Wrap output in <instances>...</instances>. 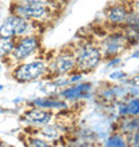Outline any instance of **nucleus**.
<instances>
[{"mask_svg":"<svg viewBox=\"0 0 139 147\" xmlns=\"http://www.w3.org/2000/svg\"><path fill=\"white\" fill-rule=\"evenodd\" d=\"M59 3L35 1V3H13L9 4V13L22 16L35 23H54L59 13Z\"/></svg>","mask_w":139,"mask_h":147,"instance_id":"obj_1","label":"nucleus"},{"mask_svg":"<svg viewBox=\"0 0 139 147\" xmlns=\"http://www.w3.org/2000/svg\"><path fill=\"white\" fill-rule=\"evenodd\" d=\"M72 50L76 60L75 70L84 75L96 70L99 64L103 62L101 50L96 43H94L92 40H83L78 43V46L72 47Z\"/></svg>","mask_w":139,"mask_h":147,"instance_id":"obj_2","label":"nucleus"},{"mask_svg":"<svg viewBox=\"0 0 139 147\" xmlns=\"http://www.w3.org/2000/svg\"><path fill=\"white\" fill-rule=\"evenodd\" d=\"M43 31V24L35 23L18 15H9L0 24V38H20L38 34L40 35Z\"/></svg>","mask_w":139,"mask_h":147,"instance_id":"obj_3","label":"nucleus"},{"mask_svg":"<svg viewBox=\"0 0 139 147\" xmlns=\"http://www.w3.org/2000/svg\"><path fill=\"white\" fill-rule=\"evenodd\" d=\"M40 48H42V35L34 34V35L16 38L15 47L4 63L9 67H13L18 63L28 60L36 52H39Z\"/></svg>","mask_w":139,"mask_h":147,"instance_id":"obj_4","label":"nucleus"},{"mask_svg":"<svg viewBox=\"0 0 139 147\" xmlns=\"http://www.w3.org/2000/svg\"><path fill=\"white\" fill-rule=\"evenodd\" d=\"M96 44L101 50L103 60L115 58V56H122L131 48L123 31H122V28H114L107 35L102 36V39Z\"/></svg>","mask_w":139,"mask_h":147,"instance_id":"obj_5","label":"nucleus"},{"mask_svg":"<svg viewBox=\"0 0 139 147\" xmlns=\"http://www.w3.org/2000/svg\"><path fill=\"white\" fill-rule=\"evenodd\" d=\"M47 60L43 58L35 60H26L12 67L11 78L18 83H32L40 80L47 74Z\"/></svg>","mask_w":139,"mask_h":147,"instance_id":"obj_6","label":"nucleus"},{"mask_svg":"<svg viewBox=\"0 0 139 147\" xmlns=\"http://www.w3.org/2000/svg\"><path fill=\"white\" fill-rule=\"evenodd\" d=\"M76 67V60H75V54H74L72 47H64L47 63V74L43 79H51L55 76H64L70 72L75 71Z\"/></svg>","mask_w":139,"mask_h":147,"instance_id":"obj_7","label":"nucleus"},{"mask_svg":"<svg viewBox=\"0 0 139 147\" xmlns=\"http://www.w3.org/2000/svg\"><path fill=\"white\" fill-rule=\"evenodd\" d=\"M55 114L50 110L39 109V107H28L24 110L20 115V123L24 124L26 128H32V130H38V128L51 123L54 120Z\"/></svg>","mask_w":139,"mask_h":147,"instance_id":"obj_8","label":"nucleus"},{"mask_svg":"<svg viewBox=\"0 0 139 147\" xmlns=\"http://www.w3.org/2000/svg\"><path fill=\"white\" fill-rule=\"evenodd\" d=\"M58 96L67 102L87 100L95 96V88L91 82H79L63 87L58 92Z\"/></svg>","mask_w":139,"mask_h":147,"instance_id":"obj_9","label":"nucleus"},{"mask_svg":"<svg viewBox=\"0 0 139 147\" xmlns=\"http://www.w3.org/2000/svg\"><path fill=\"white\" fill-rule=\"evenodd\" d=\"M134 7L130 3H124V1H114L110 3L107 7L104 8L103 15L106 19V23L114 28H122L124 22L127 19L128 12Z\"/></svg>","mask_w":139,"mask_h":147,"instance_id":"obj_10","label":"nucleus"},{"mask_svg":"<svg viewBox=\"0 0 139 147\" xmlns=\"http://www.w3.org/2000/svg\"><path fill=\"white\" fill-rule=\"evenodd\" d=\"M27 106H30V107L34 106V107H39V109L50 110L52 112H60L67 111L70 109V102L59 98L58 95H47V96L35 98L32 100L27 102Z\"/></svg>","mask_w":139,"mask_h":147,"instance_id":"obj_11","label":"nucleus"},{"mask_svg":"<svg viewBox=\"0 0 139 147\" xmlns=\"http://www.w3.org/2000/svg\"><path fill=\"white\" fill-rule=\"evenodd\" d=\"M114 124H111V130L112 131H118L120 134H128V132L136 131L139 128V119L138 116H119L115 120H112Z\"/></svg>","mask_w":139,"mask_h":147,"instance_id":"obj_12","label":"nucleus"},{"mask_svg":"<svg viewBox=\"0 0 139 147\" xmlns=\"http://www.w3.org/2000/svg\"><path fill=\"white\" fill-rule=\"evenodd\" d=\"M103 146L106 147H127V142L123 134L118 131H112V134H108L106 139H103Z\"/></svg>","mask_w":139,"mask_h":147,"instance_id":"obj_13","label":"nucleus"},{"mask_svg":"<svg viewBox=\"0 0 139 147\" xmlns=\"http://www.w3.org/2000/svg\"><path fill=\"white\" fill-rule=\"evenodd\" d=\"M15 38H0V59L3 63L7 60L9 54L15 47Z\"/></svg>","mask_w":139,"mask_h":147,"instance_id":"obj_14","label":"nucleus"},{"mask_svg":"<svg viewBox=\"0 0 139 147\" xmlns=\"http://www.w3.org/2000/svg\"><path fill=\"white\" fill-rule=\"evenodd\" d=\"M124 103H126L127 115H130V116H138V114H139V99H138V96L130 98V99H127Z\"/></svg>","mask_w":139,"mask_h":147,"instance_id":"obj_15","label":"nucleus"},{"mask_svg":"<svg viewBox=\"0 0 139 147\" xmlns=\"http://www.w3.org/2000/svg\"><path fill=\"white\" fill-rule=\"evenodd\" d=\"M26 144H28V146H34V147H50L52 143H50L47 139H44V138H39L38 134L34 136H30V138H27L26 139Z\"/></svg>","mask_w":139,"mask_h":147,"instance_id":"obj_16","label":"nucleus"},{"mask_svg":"<svg viewBox=\"0 0 139 147\" xmlns=\"http://www.w3.org/2000/svg\"><path fill=\"white\" fill-rule=\"evenodd\" d=\"M126 138V142H127V146L130 147H138L139 144V132L138 130L136 131H132V132H128L124 135Z\"/></svg>","mask_w":139,"mask_h":147,"instance_id":"obj_17","label":"nucleus"},{"mask_svg":"<svg viewBox=\"0 0 139 147\" xmlns=\"http://www.w3.org/2000/svg\"><path fill=\"white\" fill-rule=\"evenodd\" d=\"M122 63H124L122 56H115V58L107 59V60H106V68H107V70H111V68H119Z\"/></svg>","mask_w":139,"mask_h":147,"instance_id":"obj_18","label":"nucleus"},{"mask_svg":"<svg viewBox=\"0 0 139 147\" xmlns=\"http://www.w3.org/2000/svg\"><path fill=\"white\" fill-rule=\"evenodd\" d=\"M128 75L124 71L122 70H115V71H112V72L108 74V80L110 82H120V80H123L124 78H127Z\"/></svg>","mask_w":139,"mask_h":147,"instance_id":"obj_19","label":"nucleus"},{"mask_svg":"<svg viewBox=\"0 0 139 147\" xmlns=\"http://www.w3.org/2000/svg\"><path fill=\"white\" fill-rule=\"evenodd\" d=\"M83 76H84V74L79 72V71H72V72L68 74V83L70 84H75V83H79V82H82V79H83Z\"/></svg>","mask_w":139,"mask_h":147,"instance_id":"obj_20","label":"nucleus"},{"mask_svg":"<svg viewBox=\"0 0 139 147\" xmlns=\"http://www.w3.org/2000/svg\"><path fill=\"white\" fill-rule=\"evenodd\" d=\"M13 3H35V1H50V3H59V0H11Z\"/></svg>","mask_w":139,"mask_h":147,"instance_id":"obj_21","label":"nucleus"},{"mask_svg":"<svg viewBox=\"0 0 139 147\" xmlns=\"http://www.w3.org/2000/svg\"><path fill=\"white\" fill-rule=\"evenodd\" d=\"M8 112H12V111H9L8 109H4V107L0 106V114H8Z\"/></svg>","mask_w":139,"mask_h":147,"instance_id":"obj_22","label":"nucleus"},{"mask_svg":"<svg viewBox=\"0 0 139 147\" xmlns=\"http://www.w3.org/2000/svg\"><path fill=\"white\" fill-rule=\"evenodd\" d=\"M12 102H13L15 105H18V103H20V102H23V98H15Z\"/></svg>","mask_w":139,"mask_h":147,"instance_id":"obj_23","label":"nucleus"},{"mask_svg":"<svg viewBox=\"0 0 139 147\" xmlns=\"http://www.w3.org/2000/svg\"><path fill=\"white\" fill-rule=\"evenodd\" d=\"M3 88H4V86H3V84H0V91H3Z\"/></svg>","mask_w":139,"mask_h":147,"instance_id":"obj_24","label":"nucleus"},{"mask_svg":"<svg viewBox=\"0 0 139 147\" xmlns=\"http://www.w3.org/2000/svg\"><path fill=\"white\" fill-rule=\"evenodd\" d=\"M1 68H3V64H1V63H0V71H1Z\"/></svg>","mask_w":139,"mask_h":147,"instance_id":"obj_25","label":"nucleus"}]
</instances>
